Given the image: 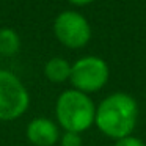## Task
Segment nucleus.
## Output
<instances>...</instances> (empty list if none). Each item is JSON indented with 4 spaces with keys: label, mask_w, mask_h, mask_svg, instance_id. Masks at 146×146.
<instances>
[{
    "label": "nucleus",
    "mask_w": 146,
    "mask_h": 146,
    "mask_svg": "<svg viewBox=\"0 0 146 146\" xmlns=\"http://www.w3.org/2000/svg\"><path fill=\"white\" fill-rule=\"evenodd\" d=\"M137 118L138 105L135 99L126 93H113L98 105L94 123L104 135L119 140L132 133Z\"/></svg>",
    "instance_id": "1"
},
{
    "label": "nucleus",
    "mask_w": 146,
    "mask_h": 146,
    "mask_svg": "<svg viewBox=\"0 0 146 146\" xmlns=\"http://www.w3.org/2000/svg\"><path fill=\"white\" fill-rule=\"evenodd\" d=\"M55 116L64 132L82 133L91 127L96 116V107L88 94L77 90H66L57 99Z\"/></svg>",
    "instance_id": "2"
},
{
    "label": "nucleus",
    "mask_w": 146,
    "mask_h": 146,
    "mask_svg": "<svg viewBox=\"0 0 146 146\" xmlns=\"http://www.w3.org/2000/svg\"><path fill=\"white\" fill-rule=\"evenodd\" d=\"M30 94L16 74L0 69V121H14L27 111Z\"/></svg>",
    "instance_id": "3"
},
{
    "label": "nucleus",
    "mask_w": 146,
    "mask_h": 146,
    "mask_svg": "<svg viewBox=\"0 0 146 146\" xmlns=\"http://www.w3.org/2000/svg\"><path fill=\"white\" fill-rule=\"evenodd\" d=\"M110 71L108 64L99 57H83L79 58L74 64H71V77L74 90L82 91L85 94L99 91L107 83Z\"/></svg>",
    "instance_id": "4"
},
{
    "label": "nucleus",
    "mask_w": 146,
    "mask_h": 146,
    "mask_svg": "<svg viewBox=\"0 0 146 146\" xmlns=\"http://www.w3.org/2000/svg\"><path fill=\"white\" fill-rule=\"evenodd\" d=\"M55 38L69 49L85 47L91 39V27L83 14L77 11H63L54 21Z\"/></svg>",
    "instance_id": "5"
},
{
    "label": "nucleus",
    "mask_w": 146,
    "mask_h": 146,
    "mask_svg": "<svg viewBox=\"0 0 146 146\" xmlns=\"http://www.w3.org/2000/svg\"><path fill=\"white\" fill-rule=\"evenodd\" d=\"M29 141L35 146H54L60 140L58 126L49 118H35L25 130Z\"/></svg>",
    "instance_id": "6"
},
{
    "label": "nucleus",
    "mask_w": 146,
    "mask_h": 146,
    "mask_svg": "<svg viewBox=\"0 0 146 146\" xmlns=\"http://www.w3.org/2000/svg\"><path fill=\"white\" fill-rule=\"evenodd\" d=\"M44 76L52 83H63L71 77V63L61 57H54L46 63Z\"/></svg>",
    "instance_id": "7"
},
{
    "label": "nucleus",
    "mask_w": 146,
    "mask_h": 146,
    "mask_svg": "<svg viewBox=\"0 0 146 146\" xmlns=\"http://www.w3.org/2000/svg\"><path fill=\"white\" fill-rule=\"evenodd\" d=\"M21 49V38L14 29H0V57H14Z\"/></svg>",
    "instance_id": "8"
},
{
    "label": "nucleus",
    "mask_w": 146,
    "mask_h": 146,
    "mask_svg": "<svg viewBox=\"0 0 146 146\" xmlns=\"http://www.w3.org/2000/svg\"><path fill=\"white\" fill-rule=\"evenodd\" d=\"M60 146H82V137L76 132H64L60 137Z\"/></svg>",
    "instance_id": "9"
},
{
    "label": "nucleus",
    "mask_w": 146,
    "mask_h": 146,
    "mask_svg": "<svg viewBox=\"0 0 146 146\" xmlns=\"http://www.w3.org/2000/svg\"><path fill=\"white\" fill-rule=\"evenodd\" d=\"M115 146H146V145L143 143V140L137 138V137L129 135V137H124V138L116 140Z\"/></svg>",
    "instance_id": "10"
},
{
    "label": "nucleus",
    "mask_w": 146,
    "mask_h": 146,
    "mask_svg": "<svg viewBox=\"0 0 146 146\" xmlns=\"http://www.w3.org/2000/svg\"><path fill=\"white\" fill-rule=\"evenodd\" d=\"M68 2L72 5H77V7H86V5L93 3L94 0H68Z\"/></svg>",
    "instance_id": "11"
},
{
    "label": "nucleus",
    "mask_w": 146,
    "mask_h": 146,
    "mask_svg": "<svg viewBox=\"0 0 146 146\" xmlns=\"http://www.w3.org/2000/svg\"><path fill=\"white\" fill-rule=\"evenodd\" d=\"M0 58H2V57H0Z\"/></svg>",
    "instance_id": "12"
}]
</instances>
